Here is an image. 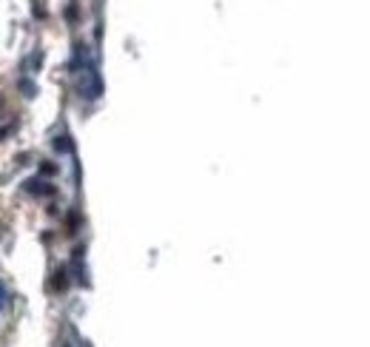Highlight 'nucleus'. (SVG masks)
Returning <instances> with one entry per match:
<instances>
[{
    "mask_svg": "<svg viewBox=\"0 0 370 347\" xmlns=\"http://www.w3.org/2000/svg\"><path fill=\"white\" fill-rule=\"evenodd\" d=\"M54 276H57V279H54V287H60V290H63V287L68 285V282H66V270H57Z\"/></svg>",
    "mask_w": 370,
    "mask_h": 347,
    "instance_id": "obj_3",
    "label": "nucleus"
},
{
    "mask_svg": "<svg viewBox=\"0 0 370 347\" xmlns=\"http://www.w3.org/2000/svg\"><path fill=\"white\" fill-rule=\"evenodd\" d=\"M54 148H57V151H72V142H68V137H57Z\"/></svg>",
    "mask_w": 370,
    "mask_h": 347,
    "instance_id": "obj_2",
    "label": "nucleus"
},
{
    "mask_svg": "<svg viewBox=\"0 0 370 347\" xmlns=\"http://www.w3.org/2000/svg\"><path fill=\"white\" fill-rule=\"evenodd\" d=\"M6 305V290H3V285H0V307Z\"/></svg>",
    "mask_w": 370,
    "mask_h": 347,
    "instance_id": "obj_4",
    "label": "nucleus"
},
{
    "mask_svg": "<svg viewBox=\"0 0 370 347\" xmlns=\"http://www.w3.org/2000/svg\"><path fill=\"white\" fill-rule=\"evenodd\" d=\"M26 188L32 191V194H54V188H52V185H46L43 180H29V182H26Z\"/></svg>",
    "mask_w": 370,
    "mask_h": 347,
    "instance_id": "obj_1",
    "label": "nucleus"
}]
</instances>
